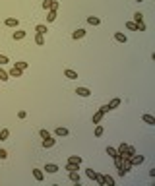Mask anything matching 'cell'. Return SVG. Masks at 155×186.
Here are the masks:
<instances>
[{"label":"cell","mask_w":155,"mask_h":186,"mask_svg":"<svg viewBox=\"0 0 155 186\" xmlns=\"http://www.w3.org/2000/svg\"><path fill=\"white\" fill-rule=\"evenodd\" d=\"M136 25H138V31H145V23H144V22L136 23Z\"/></svg>","instance_id":"cell-36"},{"label":"cell","mask_w":155,"mask_h":186,"mask_svg":"<svg viewBox=\"0 0 155 186\" xmlns=\"http://www.w3.org/2000/svg\"><path fill=\"white\" fill-rule=\"evenodd\" d=\"M56 19V10H48L47 12V22H54Z\"/></svg>","instance_id":"cell-23"},{"label":"cell","mask_w":155,"mask_h":186,"mask_svg":"<svg viewBox=\"0 0 155 186\" xmlns=\"http://www.w3.org/2000/svg\"><path fill=\"white\" fill-rule=\"evenodd\" d=\"M103 184H107V186H115V179H113L111 175H103Z\"/></svg>","instance_id":"cell-16"},{"label":"cell","mask_w":155,"mask_h":186,"mask_svg":"<svg viewBox=\"0 0 155 186\" xmlns=\"http://www.w3.org/2000/svg\"><path fill=\"white\" fill-rule=\"evenodd\" d=\"M64 76H66L68 80H78V72H74V70H70V68L64 70Z\"/></svg>","instance_id":"cell-8"},{"label":"cell","mask_w":155,"mask_h":186,"mask_svg":"<svg viewBox=\"0 0 155 186\" xmlns=\"http://www.w3.org/2000/svg\"><path fill=\"white\" fill-rule=\"evenodd\" d=\"M118 105H120V99H118V97H115V99H113V101H111V103H109V109H111V111H113V109H116V107H118Z\"/></svg>","instance_id":"cell-25"},{"label":"cell","mask_w":155,"mask_h":186,"mask_svg":"<svg viewBox=\"0 0 155 186\" xmlns=\"http://www.w3.org/2000/svg\"><path fill=\"white\" fill-rule=\"evenodd\" d=\"M33 176H35V180H43L45 179V175H43V171H41V169H33Z\"/></svg>","instance_id":"cell-18"},{"label":"cell","mask_w":155,"mask_h":186,"mask_svg":"<svg viewBox=\"0 0 155 186\" xmlns=\"http://www.w3.org/2000/svg\"><path fill=\"white\" fill-rule=\"evenodd\" d=\"M54 134L58 136V138H62V136H68L70 132H68V128H62V126H58V128L54 130Z\"/></svg>","instance_id":"cell-14"},{"label":"cell","mask_w":155,"mask_h":186,"mask_svg":"<svg viewBox=\"0 0 155 186\" xmlns=\"http://www.w3.org/2000/svg\"><path fill=\"white\" fill-rule=\"evenodd\" d=\"M103 117H105V111H103V109H99L95 114H93V124H99L101 120H103Z\"/></svg>","instance_id":"cell-5"},{"label":"cell","mask_w":155,"mask_h":186,"mask_svg":"<svg viewBox=\"0 0 155 186\" xmlns=\"http://www.w3.org/2000/svg\"><path fill=\"white\" fill-rule=\"evenodd\" d=\"M43 10H58V0H43Z\"/></svg>","instance_id":"cell-1"},{"label":"cell","mask_w":155,"mask_h":186,"mask_svg":"<svg viewBox=\"0 0 155 186\" xmlns=\"http://www.w3.org/2000/svg\"><path fill=\"white\" fill-rule=\"evenodd\" d=\"M25 117H27L25 111H19V113H18V118H25Z\"/></svg>","instance_id":"cell-38"},{"label":"cell","mask_w":155,"mask_h":186,"mask_svg":"<svg viewBox=\"0 0 155 186\" xmlns=\"http://www.w3.org/2000/svg\"><path fill=\"white\" fill-rule=\"evenodd\" d=\"M76 93L80 95V97H89V95H91V91H89L87 87H78V89H76Z\"/></svg>","instance_id":"cell-12"},{"label":"cell","mask_w":155,"mask_h":186,"mask_svg":"<svg viewBox=\"0 0 155 186\" xmlns=\"http://www.w3.org/2000/svg\"><path fill=\"white\" fill-rule=\"evenodd\" d=\"M140 22H144V16H142L140 12H136V14H134V23H140Z\"/></svg>","instance_id":"cell-31"},{"label":"cell","mask_w":155,"mask_h":186,"mask_svg":"<svg viewBox=\"0 0 155 186\" xmlns=\"http://www.w3.org/2000/svg\"><path fill=\"white\" fill-rule=\"evenodd\" d=\"M45 171H47L48 175H54V173H58V165H54V163H47V165H45Z\"/></svg>","instance_id":"cell-4"},{"label":"cell","mask_w":155,"mask_h":186,"mask_svg":"<svg viewBox=\"0 0 155 186\" xmlns=\"http://www.w3.org/2000/svg\"><path fill=\"white\" fill-rule=\"evenodd\" d=\"M97 182H99L101 186H105V184H103V175H97Z\"/></svg>","instance_id":"cell-39"},{"label":"cell","mask_w":155,"mask_h":186,"mask_svg":"<svg viewBox=\"0 0 155 186\" xmlns=\"http://www.w3.org/2000/svg\"><path fill=\"white\" fill-rule=\"evenodd\" d=\"M126 149H128V146H126V143H124V142H122V143H120V146H118V149H116V151H118V153H124V151H126Z\"/></svg>","instance_id":"cell-34"},{"label":"cell","mask_w":155,"mask_h":186,"mask_svg":"<svg viewBox=\"0 0 155 186\" xmlns=\"http://www.w3.org/2000/svg\"><path fill=\"white\" fill-rule=\"evenodd\" d=\"M64 169H66L68 173H72V171H80V165H74V163H66V167H64Z\"/></svg>","instance_id":"cell-22"},{"label":"cell","mask_w":155,"mask_h":186,"mask_svg":"<svg viewBox=\"0 0 155 186\" xmlns=\"http://www.w3.org/2000/svg\"><path fill=\"white\" fill-rule=\"evenodd\" d=\"M142 120H144L145 124H149V126H155V118L151 117V114H144V117H142Z\"/></svg>","instance_id":"cell-15"},{"label":"cell","mask_w":155,"mask_h":186,"mask_svg":"<svg viewBox=\"0 0 155 186\" xmlns=\"http://www.w3.org/2000/svg\"><path fill=\"white\" fill-rule=\"evenodd\" d=\"M107 155H111V157H113V159H115V157L118 155V151L115 149V147H111V146H109V147H107Z\"/></svg>","instance_id":"cell-29"},{"label":"cell","mask_w":155,"mask_h":186,"mask_svg":"<svg viewBox=\"0 0 155 186\" xmlns=\"http://www.w3.org/2000/svg\"><path fill=\"white\" fill-rule=\"evenodd\" d=\"M70 175V180L74 184H80V175H78V171H72V173H68Z\"/></svg>","instance_id":"cell-17"},{"label":"cell","mask_w":155,"mask_h":186,"mask_svg":"<svg viewBox=\"0 0 155 186\" xmlns=\"http://www.w3.org/2000/svg\"><path fill=\"white\" fill-rule=\"evenodd\" d=\"M35 31H37V33H41V35H45V33H47L48 29H47V25H43V23H39V25L35 27Z\"/></svg>","instance_id":"cell-26"},{"label":"cell","mask_w":155,"mask_h":186,"mask_svg":"<svg viewBox=\"0 0 155 186\" xmlns=\"http://www.w3.org/2000/svg\"><path fill=\"white\" fill-rule=\"evenodd\" d=\"M25 35H27V31H23V29L14 31V41H22V39H25Z\"/></svg>","instance_id":"cell-6"},{"label":"cell","mask_w":155,"mask_h":186,"mask_svg":"<svg viewBox=\"0 0 155 186\" xmlns=\"http://www.w3.org/2000/svg\"><path fill=\"white\" fill-rule=\"evenodd\" d=\"M8 136H10V130H8V128H2V130H0V142L8 140Z\"/></svg>","instance_id":"cell-21"},{"label":"cell","mask_w":155,"mask_h":186,"mask_svg":"<svg viewBox=\"0 0 155 186\" xmlns=\"http://www.w3.org/2000/svg\"><path fill=\"white\" fill-rule=\"evenodd\" d=\"M126 27H128L130 31H138V25H136L134 22H128V23H126Z\"/></svg>","instance_id":"cell-33"},{"label":"cell","mask_w":155,"mask_h":186,"mask_svg":"<svg viewBox=\"0 0 155 186\" xmlns=\"http://www.w3.org/2000/svg\"><path fill=\"white\" fill-rule=\"evenodd\" d=\"M87 23H89V25H99L101 19L97 18V16H89V18H87Z\"/></svg>","instance_id":"cell-19"},{"label":"cell","mask_w":155,"mask_h":186,"mask_svg":"<svg viewBox=\"0 0 155 186\" xmlns=\"http://www.w3.org/2000/svg\"><path fill=\"white\" fill-rule=\"evenodd\" d=\"M85 175H87V179H91V180H97V175H99V173H95L93 169H85Z\"/></svg>","instance_id":"cell-20"},{"label":"cell","mask_w":155,"mask_h":186,"mask_svg":"<svg viewBox=\"0 0 155 186\" xmlns=\"http://www.w3.org/2000/svg\"><path fill=\"white\" fill-rule=\"evenodd\" d=\"M68 163H74V165H81V163H83V159H81L80 155H70V157H68Z\"/></svg>","instance_id":"cell-11"},{"label":"cell","mask_w":155,"mask_h":186,"mask_svg":"<svg viewBox=\"0 0 155 186\" xmlns=\"http://www.w3.org/2000/svg\"><path fill=\"white\" fill-rule=\"evenodd\" d=\"M4 64H8V56L6 55H0V66H4Z\"/></svg>","instance_id":"cell-35"},{"label":"cell","mask_w":155,"mask_h":186,"mask_svg":"<svg viewBox=\"0 0 155 186\" xmlns=\"http://www.w3.org/2000/svg\"><path fill=\"white\" fill-rule=\"evenodd\" d=\"M39 136L43 140H47V138H51V132H48V130H39Z\"/></svg>","instance_id":"cell-32"},{"label":"cell","mask_w":155,"mask_h":186,"mask_svg":"<svg viewBox=\"0 0 155 186\" xmlns=\"http://www.w3.org/2000/svg\"><path fill=\"white\" fill-rule=\"evenodd\" d=\"M136 2H144V0H136Z\"/></svg>","instance_id":"cell-40"},{"label":"cell","mask_w":155,"mask_h":186,"mask_svg":"<svg viewBox=\"0 0 155 186\" xmlns=\"http://www.w3.org/2000/svg\"><path fill=\"white\" fill-rule=\"evenodd\" d=\"M22 72H23V70H19V68H16V66H14V68L8 72V76H10V78H22Z\"/></svg>","instance_id":"cell-10"},{"label":"cell","mask_w":155,"mask_h":186,"mask_svg":"<svg viewBox=\"0 0 155 186\" xmlns=\"http://www.w3.org/2000/svg\"><path fill=\"white\" fill-rule=\"evenodd\" d=\"M8 157V151L6 149H0V159H6Z\"/></svg>","instance_id":"cell-37"},{"label":"cell","mask_w":155,"mask_h":186,"mask_svg":"<svg viewBox=\"0 0 155 186\" xmlns=\"http://www.w3.org/2000/svg\"><path fill=\"white\" fill-rule=\"evenodd\" d=\"M103 126H101V124H97V126H95V136H97V138H101V136H103Z\"/></svg>","instance_id":"cell-30"},{"label":"cell","mask_w":155,"mask_h":186,"mask_svg":"<svg viewBox=\"0 0 155 186\" xmlns=\"http://www.w3.org/2000/svg\"><path fill=\"white\" fill-rule=\"evenodd\" d=\"M85 37V29H76L74 33H72V39L78 41V39H83Z\"/></svg>","instance_id":"cell-7"},{"label":"cell","mask_w":155,"mask_h":186,"mask_svg":"<svg viewBox=\"0 0 155 186\" xmlns=\"http://www.w3.org/2000/svg\"><path fill=\"white\" fill-rule=\"evenodd\" d=\"M35 43H37L39 47H43V45H45V35H41V33H37V35H35Z\"/></svg>","instance_id":"cell-24"},{"label":"cell","mask_w":155,"mask_h":186,"mask_svg":"<svg viewBox=\"0 0 155 186\" xmlns=\"http://www.w3.org/2000/svg\"><path fill=\"white\" fill-rule=\"evenodd\" d=\"M144 161H145V157L144 155H138V153H134L132 157H130V163H132V165H142Z\"/></svg>","instance_id":"cell-2"},{"label":"cell","mask_w":155,"mask_h":186,"mask_svg":"<svg viewBox=\"0 0 155 186\" xmlns=\"http://www.w3.org/2000/svg\"><path fill=\"white\" fill-rule=\"evenodd\" d=\"M4 25H6V27H18L19 25V19L18 18H6Z\"/></svg>","instance_id":"cell-3"},{"label":"cell","mask_w":155,"mask_h":186,"mask_svg":"<svg viewBox=\"0 0 155 186\" xmlns=\"http://www.w3.org/2000/svg\"><path fill=\"white\" fill-rule=\"evenodd\" d=\"M54 143H56L54 138H47V140H43V147H45V149H51Z\"/></svg>","instance_id":"cell-9"},{"label":"cell","mask_w":155,"mask_h":186,"mask_svg":"<svg viewBox=\"0 0 155 186\" xmlns=\"http://www.w3.org/2000/svg\"><path fill=\"white\" fill-rule=\"evenodd\" d=\"M8 80H10L8 72H6V70H2V68H0V81H8Z\"/></svg>","instance_id":"cell-28"},{"label":"cell","mask_w":155,"mask_h":186,"mask_svg":"<svg viewBox=\"0 0 155 186\" xmlns=\"http://www.w3.org/2000/svg\"><path fill=\"white\" fill-rule=\"evenodd\" d=\"M115 39L118 41V43H128V37H126L124 33H120V31H116V33H115Z\"/></svg>","instance_id":"cell-13"},{"label":"cell","mask_w":155,"mask_h":186,"mask_svg":"<svg viewBox=\"0 0 155 186\" xmlns=\"http://www.w3.org/2000/svg\"><path fill=\"white\" fill-rule=\"evenodd\" d=\"M16 68H19V70H27V68H29V64H27V62H23V60H19V62H16Z\"/></svg>","instance_id":"cell-27"}]
</instances>
